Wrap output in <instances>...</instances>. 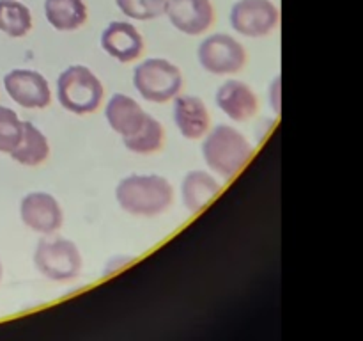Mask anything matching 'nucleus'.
Masks as SVG:
<instances>
[{
	"label": "nucleus",
	"instance_id": "obj_1",
	"mask_svg": "<svg viewBox=\"0 0 363 341\" xmlns=\"http://www.w3.org/2000/svg\"><path fill=\"white\" fill-rule=\"evenodd\" d=\"M116 199L130 215L158 217L172 205L174 188L160 174H130L117 183Z\"/></svg>",
	"mask_w": 363,
	"mask_h": 341
},
{
	"label": "nucleus",
	"instance_id": "obj_2",
	"mask_svg": "<svg viewBox=\"0 0 363 341\" xmlns=\"http://www.w3.org/2000/svg\"><path fill=\"white\" fill-rule=\"evenodd\" d=\"M254 146L238 128L218 124L204 135L202 156L209 169L222 178H233L248 163Z\"/></svg>",
	"mask_w": 363,
	"mask_h": 341
},
{
	"label": "nucleus",
	"instance_id": "obj_3",
	"mask_svg": "<svg viewBox=\"0 0 363 341\" xmlns=\"http://www.w3.org/2000/svg\"><path fill=\"white\" fill-rule=\"evenodd\" d=\"M105 96L101 80L87 66H67L57 78V99L67 112L84 116L99 109Z\"/></svg>",
	"mask_w": 363,
	"mask_h": 341
},
{
	"label": "nucleus",
	"instance_id": "obj_4",
	"mask_svg": "<svg viewBox=\"0 0 363 341\" xmlns=\"http://www.w3.org/2000/svg\"><path fill=\"white\" fill-rule=\"evenodd\" d=\"M34 266L46 279L64 283L80 276L84 259L80 249L73 240L43 234L34 249Z\"/></svg>",
	"mask_w": 363,
	"mask_h": 341
},
{
	"label": "nucleus",
	"instance_id": "obj_5",
	"mask_svg": "<svg viewBox=\"0 0 363 341\" xmlns=\"http://www.w3.org/2000/svg\"><path fill=\"white\" fill-rule=\"evenodd\" d=\"M133 85L138 94L151 103H167L183 89V73L170 60L151 57L133 70Z\"/></svg>",
	"mask_w": 363,
	"mask_h": 341
},
{
	"label": "nucleus",
	"instance_id": "obj_6",
	"mask_svg": "<svg viewBox=\"0 0 363 341\" xmlns=\"http://www.w3.org/2000/svg\"><path fill=\"white\" fill-rule=\"evenodd\" d=\"M197 57L201 66L211 75H233L247 64V50L230 34L216 32L199 45Z\"/></svg>",
	"mask_w": 363,
	"mask_h": 341
},
{
	"label": "nucleus",
	"instance_id": "obj_7",
	"mask_svg": "<svg viewBox=\"0 0 363 341\" xmlns=\"http://www.w3.org/2000/svg\"><path fill=\"white\" fill-rule=\"evenodd\" d=\"M230 27L245 38H264L280 21V11L272 0H238L230 7Z\"/></svg>",
	"mask_w": 363,
	"mask_h": 341
},
{
	"label": "nucleus",
	"instance_id": "obj_8",
	"mask_svg": "<svg viewBox=\"0 0 363 341\" xmlns=\"http://www.w3.org/2000/svg\"><path fill=\"white\" fill-rule=\"evenodd\" d=\"M4 89L23 109H46L52 103L50 84L39 71L21 67L11 70L4 77Z\"/></svg>",
	"mask_w": 363,
	"mask_h": 341
},
{
	"label": "nucleus",
	"instance_id": "obj_9",
	"mask_svg": "<svg viewBox=\"0 0 363 341\" xmlns=\"http://www.w3.org/2000/svg\"><path fill=\"white\" fill-rule=\"evenodd\" d=\"M20 219L35 233L53 234L62 227L64 213L59 201L48 192H28L20 202Z\"/></svg>",
	"mask_w": 363,
	"mask_h": 341
},
{
	"label": "nucleus",
	"instance_id": "obj_10",
	"mask_svg": "<svg viewBox=\"0 0 363 341\" xmlns=\"http://www.w3.org/2000/svg\"><path fill=\"white\" fill-rule=\"evenodd\" d=\"M167 16L174 28L186 36H201L215 23L211 0H170Z\"/></svg>",
	"mask_w": 363,
	"mask_h": 341
},
{
	"label": "nucleus",
	"instance_id": "obj_11",
	"mask_svg": "<svg viewBox=\"0 0 363 341\" xmlns=\"http://www.w3.org/2000/svg\"><path fill=\"white\" fill-rule=\"evenodd\" d=\"M99 43L103 52L119 63H133L144 52V38L130 21H110Z\"/></svg>",
	"mask_w": 363,
	"mask_h": 341
},
{
	"label": "nucleus",
	"instance_id": "obj_12",
	"mask_svg": "<svg viewBox=\"0 0 363 341\" xmlns=\"http://www.w3.org/2000/svg\"><path fill=\"white\" fill-rule=\"evenodd\" d=\"M216 105L229 119L243 123L257 114L259 99L252 87L245 82L230 78L216 89Z\"/></svg>",
	"mask_w": 363,
	"mask_h": 341
},
{
	"label": "nucleus",
	"instance_id": "obj_13",
	"mask_svg": "<svg viewBox=\"0 0 363 341\" xmlns=\"http://www.w3.org/2000/svg\"><path fill=\"white\" fill-rule=\"evenodd\" d=\"M174 123L184 139L199 141L209 131L211 116L199 96L177 94L174 98Z\"/></svg>",
	"mask_w": 363,
	"mask_h": 341
},
{
	"label": "nucleus",
	"instance_id": "obj_14",
	"mask_svg": "<svg viewBox=\"0 0 363 341\" xmlns=\"http://www.w3.org/2000/svg\"><path fill=\"white\" fill-rule=\"evenodd\" d=\"M149 114L131 96L116 92L105 105V117L108 126L121 137H130L144 126Z\"/></svg>",
	"mask_w": 363,
	"mask_h": 341
},
{
	"label": "nucleus",
	"instance_id": "obj_15",
	"mask_svg": "<svg viewBox=\"0 0 363 341\" xmlns=\"http://www.w3.org/2000/svg\"><path fill=\"white\" fill-rule=\"evenodd\" d=\"M222 190V185L208 170H190L181 183V199L184 208L190 213H199L204 210Z\"/></svg>",
	"mask_w": 363,
	"mask_h": 341
},
{
	"label": "nucleus",
	"instance_id": "obj_16",
	"mask_svg": "<svg viewBox=\"0 0 363 341\" xmlns=\"http://www.w3.org/2000/svg\"><path fill=\"white\" fill-rule=\"evenodd\" d=\"M46 21L59 32H73L84 27L89 11L84 0H45Z\"/></svg>",
	"mask_w": 363,
	"mask_h": 341
},
{
	"label": "nucleus",
	"instance_id": "obj_17",
	"mask_svg": "<svg viewBox=\"0 0 363 341\" xmlns=\"http://www.w3.org/2000/svg\"><path fill=\"white\" fill-rule=\"evenodd\" d=\"M14 162L25 167H38L48 158L50 144L46 135L30 121H23V131L16 148L9 153Z\"/></svg>",
	"mask_w": 363,
	"mask_h": 341
},
{
	"label": "nucleus",
	"instance_id": "obj_18",
	"mask_svg": "<svg viewBox=\"0 0 363 341\" xmlns=\"http://www.w3.org/2000/svg\"><path fill=\"white\" fill-rule=\"evenodd\" d=\"M32 28V13L18 0H0V32L9 38H23Z\"/></svg>",
	"mask_w": 363,
	"mask_h": 341
},
{
	"label": "nucleus",
	"instance_id": "obj_19",
	"mask_svg": "<svg viewBox=\"0 0 363 341\" xmlns=\"http://www.w3.org/2000/svg\"><path fill=\"white\" fill-rule=\"evenodd\" d=\"M163 141H165V130H163L162 123L156 117L147 116L144 126L135 131L133 135H130V137H124L123 144L131 153L151 155V153H156L162 148Z\"/></svg>",
	"mask_w": 363,
	"mask_h": 341
},
{
	"label": "nucleus",
	"instance_id": "obj_20",
	"mask_svg": "<svg viewBox=\"0 0 363 341\" xmlns=\"http://www.w3.org/2000/svg\"><path fill=\"white\" fill-rule=\"evenodd\" d=\"M170 0H116L124 16L138 21L156 20L167 13Z\"/></svg>",
	"mask_w": 363,
	"mask_h": 341
},
{
	"label": "nucleus",
	"instance_id": "obj_21",
	"mask_svg": "<svg viewBox=\"0 0 363 341\" xmlns=\"http://www.w3.org/2000/svg\"><path fill=\"white\" fill-rule=\"evenodd\" d=\"M23 131V121L9 107L0 105V153L9 155L18 146Z\"/></svg>",
	"mask_w": 363,
	"mask_h": 341
},
{
	"label": "nucleus",
	"instance_id": "obj_22",
	"mask_svg": "<svg viewBox=\"0 0 363 341\" xmlns=\"http://www.w3.org/2000/svg\"><path fill=\"white\" fill-rule=\"evenodd\" d=\"M268 98H269V107H272L273 114L279 116V114L282 112V78H280V75H277V77L272 80V84H269Z\"/></svg>",
	"mask_w": 363,
	"mask_h": 341
},
{
	"label": "nucleus",
	"instance_id": "obj_23",
	"mask_svg": "<svg viewBox=\"0 0 363 341\" xmlns=\"http://www.w3.org/2000/svg\"><path fill=\"white\" fill-rule=\"evenodd\" d=\"M128 261H131V258H130V256H126V258H124V256H121V254H117V256H112V258L108 259V263H106V266H105V274H112V272H117V270H119L121 266H124V265H126Z\"/></svg>",
	"mask_w": 363,
	"mask_h": 341
},
{
	"label": "nucleus",
	"instance_id": "obj_24",
	"mask_svg": "<svg viewBox=\"0 0 363 341\" xmlns=\"http://www.w3.org/2000/svg\"><path fill=\"white\" fill-rule=\"evenodd\" d=\"M2 277H4V265H2V259H0V283H2Z\"/></svg>",
	"mask_w": 363,
	"mask_h": 341
}]
</instances>
